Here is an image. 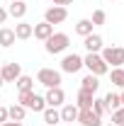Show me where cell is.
<instances>
[{
	"instance_id": "2e32d148",
	"label": "cell",
	"mask_w": 124,
	"mask_h": 126,
	"mask_svg": "<svg viewBox=\"0 0 124 126\" xmlns=\"http://www.w3.org/2000/svg\"><path fill=\"white\" fill-rule=\"evenodd\" d=\"M102 102H105V109L112 114V111H117L119 107H122V99H119V94H114V92H109L102 97Z\"/></svg>"
},
{
	"instance_id": "d6986e66",
	"label": "cell",
	"mask_w": 124,
	"mask_h": 126,
	"mask_svg": "<svg viewBox=\"0 0 124 126\" xmlns=\"http://www.w3.org/2000/svg\"><path fill=\"white\" fill-rule=\"evenodd\" d=\"M41 114H44V121H46L49 126H56L61 121V111H56V107H46Z\"/></svg>"
},
{
	"instance_id": "277c9868",
	"label": "cell",
	"mask_w": 124,
	"mask_h": 126,
	"mask_svg": "<svg viewBox=\"0 0 124 126\" xmlns=\"http://www.w3.org/2000/svg\"><path fill=\"white\" fill-rule=\"evenodd\" d=\"M68 44H71L68 34H63V32H54V34L46 39V51H49V53H61V51L68 48Z\"/></svg>"
},
{
	"instance_id": "4316f807",
	"label": "cell",
	"mask_w": 124,
	"mask_h": 126,
	"mask_svg": "<svg viewBox=\"0 0 124 126\" xmlns=\"http://www.w3.org/2000/svg\"><path fill=\"white\" fill-rule=\"evenodd\" d=\"M112 124H124V107H119L117 111H112Z\"/></svg>"
},
{
	"instance_id": "6da1fadb",
	"label": "cell",
	"mask_w": 124,
	"mask_h": 126,
	"mask_svg": "<svg viewBox=\"0 0 124 126\" xmlns=\"http://www.w3.org/2000/svg\"><path fill=\"white\" fill-rule=\"evenodd\" d=\"M20 104L24 109H32V111H44L46 109V102L41 94H37L34 90L32 92H20Z\"/></svg>"
},
{
	"instance_id": "d6a6232c",
	"label": "cell",
	"mask_w": 124,
	"mask_h": 126,
	"mask_svg": "<svg viewBox=\"0 0 124 126\" xmlns=\"http://www.w3.org/2000/svg\"><path fill=\"white\" fill-rule=\"evenodd\" d=\"M0 87H2V78H0Z\"/></svg>"
},
{
	"instance_id": "30bf717a",
	"label": "cell",
	"mask_w": 124,
	"mask_h": 126,
	"mask_svg": "<svg viewBox=\"0 0 124 126\" xmlns=\"http://www.w3.org/2000/svg\"><path fill=\"white\" fill-rule=\"evenodd\" d=\"M78 121L83 126H102V116H97L93 109H80L78 111Z\"/></svg>"
},
{
	"instance_id": "4fadbf2b",
	"label": "cell",
	"mask_w": 124,
	"mask_h": 126,
	"mask_svg": "<svg viewBox=\"0 0 124 126\" xmlns=\"http://www.w3.org/2000/svg\"><path fill=\"white\" fill-rule=\"evenodd\" d=\"M32 34H34L37 39L46 41L49 36L54 34V24H49V22H41V24H34V27H32Z\"/></svg>"
},
{
	"instance_id": "5bb4252c",
	"label": "cell",
	"mask_w": 124,
	"mask_h": 126,
	"mask_svg": "<svg viewBox=\"0 0 124 126\" xmlns=\"http://www.w3.org/2000/svg\"><path fill=\"white\" fill-rule=\"evenodd\" d=\"M93 99H95V94L93 92H88V90H78V109H93Z\"/></svg>"
},
{
	"instance_id": "ba28073f",
	"label": "cell",
	"mask_w": 124,
	"mask_h": 126,
	"mask_svg": "<svg viewBox=\"0 0 124 126\" xmlns=\"http://www.w3.org/2000/svg\"><path fill=\"white\" fill-rule=\"evenodd\" d=\"M63 99H66V94H63L61 87H46V94H44L46 107H61Z\"/></svg>"
},
{
	"instance_id": "603a6c76",
	"label": "cell",
	"mask_w": 124,
	"mask_h": 126,
	"mask_svg": "<svg viewBox=\"0 0 124 126\" xmlns=\"http://www.w3.org/2000/svg\"><path fill=\"white\" fill-rule=\"evenodd\" d=\"M15 36L17 39H29L32 36V24L29 22H20V24L15 27Z\"/></svg>"
},
{
	"instance_id": "cb8c5ba5",
	"label": "cell",
	"mask_w": 124,
	"mask_h": 126,
	"mask_svg": "<svg viewBox=\"0 0 124 126\" xmlns=\"http://www.w3.org/2000/svg\"><path fill=\"white\" fill-rule=\"evenodd\" d=\"M109 80H112V85H117V87H124V68H112V73H109Z\"/></svg>"
},
{
	"instance_id": "ffe728a7",
	"label": "cell",
	"mask_w": 124,
	"mask_h": 126,
	"mask_svg": "<svg viewBox=\"0 0 124 126\" xmlns=\"http://www.w3.org/2000/svg\"><path fill=\"white\" fill-rule=\"evenodd\" d=\"M15 29H7V27H2V29H0V46H12V44H15Z\"/></svg>"
},
{
	"instance_id": "8fae6325",
	"label": "cell",
	"mask_w": 124,
	"mask_h": 126,
	"mask_svg": "<svg viewBox=\"0 0 124 126\" xmlns=\"http://www.w3.org/2000/svg\"><path fill=\"white\" fill-rule=\"evenodd\" d=\"M83 46L88 48V53H100L102 51V36L100 34H88L83 39Z\"/></svg>"
},
{
	"instance_id": "ac0fdd59",
	"label": "cell",
	"mask_w": 124,
	"mask_h": 126,
	"mask_svg": "<svg viewBox=\"0 0 124 126\" xmlns=\"http://www.w3.org/2000/svg\"><path fill=\"white\" fill-rule=\"evenodd\" d=\"M78 107L76 104H63L61 109V121H78Z\"/></svg>"
},
{
	"instance_id": "9a60e30c",
	"label": "cell",
	"mask_w": 124,
	"mask_h": 126,
	"mask_svg": "<svg viewBox=\"0 0 124 126\" xmlns=\"http://www.w3.org/2000/svg\"><path fill=\"white\" fill-rule=\"evenodd\" d=\"M80 82H83V85H80V90H88V92H93V94L97 92V87H100V78L93 75V73H88Z\"/></svg>"
},
{
	"instance_id": "83f0119b",
	"label": "cell",
	"mask_w": 124,
	"mask_h": 126,
	"mask_svg": "<svg viewBox=\"0 0 124 126\" xmlns=\"http://www.w3.org/2000/svg\"><path fill=\"white\" fill-rule=\"evenodd\" d=\"M7 121V107H0V124Z\"/></svg>"
},
{
	"instance_id": "3957f363",
	"label": "cell",
	"mask_w": 124,
	"mask_h": 126,
	"mask_svg": "<svg viewBox=\"0 0 124 126\" xmlns=\"http://www.w3.org/2000/svg\"><path fill=\"white\" fill-rule=\"evenodd\" d=\"M102 61L107 63V65H112V68H122L124 65V48L122 46H107L102 48Z\"/></svg>"
},
{
	"instance_id": "7402d4cb",
	"label": "cell",
	"mask_w": 124,
	"mask_h": 126,
	"mask_svg": "<svg viewBox=\"0 0 124 126\" xmlns=\"http://www.w3.org/2000/svg\"><path fill=\"white\" fill-rule=\"evenodd\" d=\"M15 82H17V90H20V92H32V90H34V80H32L29 75H20Z\"/></svg>"
},
{
	"instance_id": "44dd1931",
	"label": "cell",
	"mask_w": 124,
	"mask_h": 126,
	"mask_svg": "<svg viewBox=\"0 0 124 126\" xmlns=\"http://www.w3.org/2000/svg\"><path fill=\"white\" fill-rule=\"evenodd\" d=\"M93 27H95V24L90 22V19H78V24H76V34L85 39L88 34H93Z\"/></svg>"
},
{
	"instance_id": "e0dca14e",
	"label": "cell",
	"mask_w": 124,
	"mask_h": 126,
	"mask_svg": "<svg viewBox=\"0 0 124 126\" xmlns=\"http://www.w3.org/2000/svg\"><path fill=\"white\" fill-rule=\"evenodd\" d=\"M24 116H27V109H24L22 104L7 107V119H10V121H24Z\"/></svg>"
},
{
	"instance_id": "484cf974",
	"label": "cell",
	"mask_w": 124,
	"mask_h": 126,
	"mask_svg": "<svg viewBox=\"0 0 124 126\" xmlns=\"http://www.w3.org/2000/svg\"><path fill=\"white\" fill-rule=\"evenodd\" d=\"M93 111L95 114H97V116H102V114H105V102H102V99H93Z\"/></svg>"
},
{
	"instance_id": "d4e9b609",
	"label": "cell",
	"mask_w": 124,
	"mask_h": 126,
	"mask_svg": "<svg viewBox=\"0 0 124 126\" xmlns=\"http://www.w3.org/2000/svg\"><path fill=\"white\" fill-rule=\"evenodd\" d=\"M90 22H93V24H105V22H107V12H105V10H95Z\"/></svg>"
},
{
	"instance_id": "52a82bcc",
	"label": "cell",
	"mask_w": 124,
	"mask_h": 126,
	"mask_svg": "<svg viewBox=\"0 0 124 126\" xmlns=\"http://www.w3.org/2000/svg\"><path fill=\"white\" fill-rule=\"evenodd\" d=\"M80 68H83V58H80L78 53H68L61 61V70L63 73H78Z\"/></svg>"
},
{
	"instance_id": "5b68a950",
	"label": "cell",
	"mask_w": 124,
	"mask_h": 126,
	"mask_svg": "<svg viewBox=\"0 0 124 126\" xmlns=\"http://www.w3.org/2000/svg\"><path fill=\"white\" fill-rule=\"evenodd\" d=\"M37 82H41L44 87H61V73L54 68H41L37 73Z\"/></svg>"
},
{
	"instance_id": "836d02e7",
	"label": "cell",
	"mask_w": 124,
	"mask_h": 126,
	"mask_svg": "<svg viewBox=\"0 0 124 126\" xmlns=\"http://www.w3.org/2000/svg\"><path fill=\"white\" fill-rule=\"evenodd\" d=\"M119 126H124V124H119Z\"/></svg>"
},
{
	"instance_id": "f546056e",
	"label": "cell",
	"mask_w": 124,
	"mask_h": 126,
	"mask_svg": "<svg viewBox=\"0 0 124 126\" xmlns=\"http://www.w3.org/2000/svg\"><path fill=\"white\" fill-rule=\"evenodd\" d=\"M5 19H7V10L0 7V24H5Z\"/></svg>"
},
{
	"instance_id": "9c48e42d",
	"label": "cell",
	"mask_w": 124,
	"mask_h": 126,
	"mask_svg": "<svg viewBox=\"0 0 124 126\" xmlns=\"http://www.w3.org/2000/svg\"><path fill=\"white\" fill-rule=\"evenodd\" d=\"M66 17H68L66 7H59V5H54V7H49V10H46V15H44V22H49V24H61Z\"/></svg>"
},
{
	"instance_id": "7c38bea8",
	"label": "cell",
	"mask_w": 124,
	"mask_h": 126,
	"mask_svg": "<svg viewBox=\"0 0 124 126\" xmlns=\"http://www.w3.org/2000/svg\"><path fill=\"white\" fill-rule=\"evenodd\" d=\"M7 15L15 17V19H22V17L27 15V2L24 0H12L10 7H7Z\"/></svg>"
},
{
	"instance_id": "4dcf8cb0",
	"label": "cell",
	"mask_w": 124,
	"mask_h": 126,
	"mask_svg": "<svg viewBox=\"0 0 124 126\" xmlns=\"http://www.w3.org/2000/svg\"><path fill=\"white\" fill-rule=\"evenodd\" d=\"M0 126H22V121H10V119H7L5 124H0Z\"/></svg>"
},
{
	"instance_id": "1f68e13d",
	"label": "cell",
	"mask_w": 124,
	"mask_h": 126,
	"mask_svg": "<svg viewBox=\"0 0 124 126\" xmlns=\"http://www.w3.org/2000/svg\"><path fill=\"white\" fill-rule=\"evenodd\" d=\"M119 99H122V107H124V87H122V94H119Z\"/></svg>"
},
{
	"instance_id": "8992f818",
	"label": "cell",
	"mask_w": 124,
	"mask_h": 126,
	"mask_svg": "<svg viewBox=\"0 0 124 126\" xmlns=\"http://www.w3.org/2000/svg\"><path fill=\"white\" fill-rule=\"evenodd\" d=\"M20 75H22L20 63H5V65H0V78H2V82H15Z\"/></svg>"
},
{
	"instance_id": "7a4b0ae2",
	"label": "cell",
	"mask_w": 124,
	"mask_h": 126,
	"mask_svg": "<svg viewBox=\"0 0 124 126\" xmlns=\"http://www.w3.org/2000/svg\"><path fill=\"white\" fill-rule=\"evenodd\" d=\"M83 65H85L93 75H97V78H100V75H105V73L109 70V65L102 61V56H100V53H88V56L83 58Z\"/></svg>"
},
{
	"instance_id": "f1b7e54d",
	"label": "cell",
	"mask_w": 124,
	"mask_h": 126,
	"mask_svg": "<svg viewBox=\"0 0 124 126\" xmlns=\"http://www.w3.org/2000/svg\"><path fill=\"white\" fill-rule=\"evenodd\" d=\"M51 2H54V5H59V7H66V5H71L73 0H51Z\"/></svg>"
}]
</instances>
